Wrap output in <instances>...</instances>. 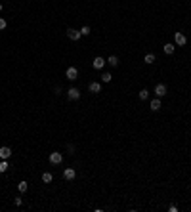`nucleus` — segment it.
Here are the masks:
<instances>
[{
  "instance_id": "f8f14e48",
  "label": "nucleus",
  "mask_w": 191,
  "mask_h": 212,
  "mask_svg": "<svg viewBox=\"0 0 191 212\" xmlns=\"http://www.w3.org/2000/svg\"><path fill=\"white\" fill-rule=\"evenodd\" d=\"M163 50H164V54H166V55H172V54H174V50H176V46H174L172 42H168V44H164V48H163Z\"/></svg>"
},
{
  "instance_id": "0eeeda50",
  "label": "nucleus",
  "mask_w": 191,
  "mask_h": 212,
  "mask_svg": "<svg viewBox=\"0 0 191 212\" xmlns=\"http://www.w3.org/2000/svg\"><path fill=\"white\" fill-rule=\"evenodd\" d=\"M10 157H12V147H8V145H2V147H0V159H10Z\"/></svg>"
},
{
  "instance_id": "dca6fc26",
  "label": "nucleus",
  "mask_w": 191,
  "mask_h": 212,
  "mask_svg": "<svg viewBox=\"0 0 191 212\" xmlns=\"http://www.w3.org/2000/svg\"><path fill=\"white\" fill-rule=\"evenodd\" d=\"M17 189H19V193H27L29 184H27V182H19V184H17Z\"/></svg>"
},
{
  "instance_id": "aec40b11",
  "label": "nucleus",
  "mask_w": 191,
  "mask_h": 212,
  "mask_svg": "<svg viewBox=\"0 0 191 212\" xmlns=\"http://www.w3.org/2000/svg\"><path fill=\"white\" fill-rule=\"evenodd\" d=\"M111 79H113L111 73H102V82H111Z\"/></svg>"
},
{
  "instance_id": "b1692460",
  "label": "nucleus",
  "mask_w": 191,
  "mask_h": 212,
  "mask_svg": "<svg viewBox=\"0 0 191 212\" xmlns=\"http://www.w3.org/2000/svg\"><path fill=\"white\" fill-rule=\"evenodd\" d=\"M61 92H63V88H61V86H55V88H54V94H55V96H59Z\"/></svg>"
},
{
  "instance_id": "393cba45",
  "label": "nucleus",
  "mask_w": 191,
  "mask_h": 212,
  "mask_svg": "<svg viewBox=\"0 0 191 212\" xmlns=\"http://www.w3.org/2000/svg\"><path fill=\"white\" fill-rule=\"evenodd\" d=\"M168 212H178V206L176 205H170V206H168Z\"/></svg>"
},
{
  "instance_id": "a878e982",
  "label": "nucleus",
  "mask_w": 191,
  "mask_h": 212,
  "mask_svg": "<svg viewBox=\"0 0 191 212\" xmlns=\"http://www.w3.org/2000/svg\"><path fill=\"white\" fill-rule=\"evenodd\" d=\"M0 14H2V4H0Z\"/></svg>"
},
{
  "instance_id": "6ab92c4d",
  "label": "nucleus",
  "mask_w": 191,
  "mask_h": 212,
  "mask_svg": "<svg viewBox=\"0 0 191 212\" xmlns=\"http://www.w3.org/2000/svg\"><path fill=\"white\" fill-rule=\"evenodd\" d=\"M90 32H92V29H90L88 25H84V27H80V35H82V37H88V35H90Z\"/></svg>"
},
{
  "instance_id": "7ed1b4c3",
  "label": "nucleus",
  "mask_w": 191,
  "mask_h": 212,
  "mask_svg": "<svg viewBox=\"0 0 191 212\" xmlns=\"http://www.w3.org/2000/svg\"><path fill=\"white\" fill-rule=\"evenodd\" d=\"M174 42H176V46H185V44H187V38H185V35H184V32H176V35H174Z\"/></svg>"
},
{
  "instance_id": "f257e3e1",
  "label": "nucleus",
  "mask_w": 191,
  "mask_h": 212,
  "mask_svg": "<svg viewBox=\"0 0 191 212\" xmlns=\"http://www.w3.org/2000/svg\"><path fill=\"white\" fill-rule=\"evenodd\" d=\"M65 76H67V80L75 82V80L78 79V69H76V67H69V69L65 71Z\"/></svg>"
},
{
  "instance_id": "ddd939ff",
  "label": "nucleus",
  "mask_w": 191,
  "mask_h": 212,
  "mask_svg": "<svg viewBox=\"0 0 191 212\" xmlns=\"http://www.w3.org/2000/svg\"><path fill=\"white\" fill-rule=\"evenodd\" d=\"M155 61H157L155 54H145V58H143V63H147V65H153Z\"/></svg>"
},
{
  "instance_id": "20e7f679",
  "label": "nucleus",
  "mask_w": 191,
  "mask_h": 212,
  "mask_svg": "<svg viewBox=\"0 0 191 212\" xmlns=\"http://www.w3.org/2000/svg\"><path fill=\"white\" fill-rule=\"evenodd\" d=\"M61 161H63V155L59 151H52L50 153V162L52 164H61Z\"/></svg>"
},
{
  "instance_id": "5701e85b",
  "label": "nucleus",
  "mask_w": 191,
  "mask_h": 212,
  "mask_svg": "<svg viewBox=\"0 0 191 212\" xmlns=\"http://www.w3.org/2000/svg\"><path fill=\"white\" fill-rule=\"evenodd\" d=\"M67 153H69V155L75 153V145H73V143H69V145H67Z\"/></svg>"
},
{
  "instance_id": "9d476101",
  "label": "nucleus",
  "mask_w": 191,
  "mask_h": 212,
  "mask_svg": "<svg viewBox=\"0 0 191 212\" xmlns=\"http://www.w3.org/2000/svg\"><path fill=\"white\" fill-rule=\"evenodd\" d=\"M163 105H161V97H157L155 96V99H151V102H149V109L151 111H159Z\"/></svg>"
},
{
  "instance_id": "423d86ee",
  "label": "nucleus",
  "mask_w": 191,
  "mask_h": 212,
  "mask_svg": "<svg viewBox=\"0 0 191 212\" xmlns=\"http://www.w3.org/2000/svg\"><path fill=\"white\" fill-rule=\"evenodd\" d=\"M155 96L157 97H163V96H166V84H163V82H159V84H155Z\"/></svg>"
},
{
  "instance_id": "f3484780",
  "label": "nucleus",
  "mask_w": 191,
  "mask_h": 212,
  "mask_svg": "<svg viewBox=\"0 0 191 212\" xmlns=\"http://www.w3.org/2000/svg\"><path fill=\"white\" fill-rule=\"evenodd\" d=\"M8 168H10V164H8V161L6 159H2V161H0V172H8Z\"/></svg>"
},
{
  "instance_id": "f03ea898",
  "label": "nucleus",
  "mask_w": 191,
  "mask_h": 212,
  "mask_svg": "<svg viewBox=\"0 0 191 212\" xmlns=\"http://www.w3.org/2000/svg\"><path fill=\"white\" fill-rule=\"evenodd\" d=\"M67 97L71 99V102H76V99H80V90H78V88H69V90H67Z\"/></svg>"
},
{
  "instance_id": "4be33fe9",
  "label": "nucleus",
  "mask_w": 191,
  "mask_h": 212,
  "mask_svg": "<svg viewBox=\"0 0 191 212\" xmlns=\"http://www.w3.org/2000/svg\"><path fill=\"white\" fill-rule=\"evenodd\" d=\"M14 205H15V206H21V205H23V199H21V197H15V199H14Z\"/></svg>"
},
{
  "instance_id": "9b49d317",
  "label": "nucleus",
  "mask_w": 191,
  "mask_h": 212,
  "mask_svg": "<svg viewBox=\"0 0 191 212\" xmlns=\"http://www.w3.org/2000/svg\"><path fill=\"white\" fill-rule=\"evenodd\" d=\"M88 90L92 92V94H99V92H102V82H90L88 84Z\"/></svg>"
},
{
  "instance_id": "4468645a",
  "label": "nucleus",
  "mask_w": 191,
  "mask_h": 212,
  "mask_svg": "<svg viewBox=\"0 0 191 212\" xmlns=\"http://www.w3.org/2000/svg\"><path fill=\"white\" fill-rule=\"evenodd\" d=\"M107 63H109L111 67H119V58H117V55H109V58H107Z\"/></svg>"
},
{
  "instance_id": "6e6552de",
  "label": "nucleus",
  "mask_w": 191,
  "mask_h": 212,
  "mask_svg": "<svg viewBox=\"0 0 191 212\" xmlns=\"http://www.w3.org/2000/svg\"><path fill=\"white\" fill-rule=\"evenodd\" d=\"M63 178H65V180H69V182H73L75 178H76V170L75 168H65L63 170Z\"/></svg>"
},
{
  "instance_id": "2eb2a0df",
  "label": "nucleus",
  "mask_w": 191,
  "mask_h": 212,
  "mask_svg": "<svg viewBox=\"0 0 191 212\" xmlns=\"http://www.w3.org/2000/svg\"><path fill=\"white\" fill-rule=\"evenodd\" d=\"M52 180H54V174H52V172H44V174H42V182H44V184H50Z\"/></svg>"
},
{
  "instance_id": "a211bd4d",
  "label": "nucleus",
  "mask_w": 191,
  "mask_h": 212,
  "mask_svg": "<svg viewBox=\"0 0 191 212\" xmlns=\"http://www.w3.org/2000/svg\"><path fill=\"white\" fill-rule=\"evenodd\" d=\"M138 97L141 99V102H145V99H147V97H149V90H145V88H143V90H140V94H138Z\"/></svg>"
},
{
  "instance_id": "1a4fd4ad",
  "label": "nucleus",
  "mask_w": 191,
  "mask_h": 212,
  "mask_svg": "<svg viewBox=\"0 0 191 212\" xmlns=\"http://www.w3.org/2000/svg\"><path fill=\"white\" fill-rule=\"evenodd\" d=\"M67 37H69L71 40H80V31H76V29H67Z\"/></svg>"
},
{
  "instance_id": "39448f33",
  "label": "nucleus",
  "mask_w": 191,
  "mask_h": 212,
  "mask_svg": "<svg viewBox=\"0 0 191 212\" xmlns=\"http://www.w3.org/2000/svg\"><path fill=\"white\" fill-rule=\"evenodd\" d=\"M105 63H107V59H103V58H99V55H96L94 61H92V67L99 71V69H103V67H105Z\"/></svg>"
},
{
  "instance_id": "412c9836",
  "label": "nucleus",
  "mask_w": 191,
  "mask_h": 212,
  "mask_svg": "<svg viewBox=\"0 0 191 212\" xmlns=\"http://www.w3.org/2000/svg\"><path fill=\"white\" fill-rule=\"evenodd\" d=\"M6 27H8V21H6L4 17H0V31H4Z\"/></svg>"
}]
</instances>
